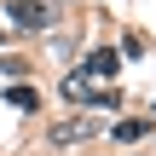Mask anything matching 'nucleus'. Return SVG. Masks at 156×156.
<instances>
[{"mask_svg": "<svg viewBox=\"0 0 156 156\" xmlns=\"http://www.w3.org/2000/svg\"><path fill=\"white\" fill-rule=\"evenodd\" d=\"M6 104H17V110H41L35 87H6Z\"/></svg>", "mask_w": 156, "mask_h": 156, "instance_id": "5", "label": "nucleus"}, {"mask_svg": "<svg viewBox=\"0 0 156 156\" xmlns=\"http://www.w3.org/2000/svg\"><path fill=\"white\" fill-rule=\"evenodd\" d=\"M81 75H93V81H110V75H122V52L116 46H98L93 58H87V69Z\"/></svg>", "mask_w": 156, "mask_h": 156, "instance_id": "3", "label": "nucleus"}, {"mask_svg": "<svg viewBox=\"0 0 156 156\" xmlns=\"http://www.w3.org/2000/svg\"><path fill=\"white\" fill-rule=\"evenodd\" d=\"M64 98L69 104H93V110H116L122 104V93L104 87V81H93V75H64Z\"/></svg>", "mask_w": 156, "mask_h": 156, "instance_id": "1", "label": "nucleus"}, {"mask_svg": "<svg viewBox=\"0 0 156 156\" xmlns=\"http://www.w3.org/2000/svg\"><path fill=\"white\" fill-rule=\"evenodd\" d=\"M6 17H12V29H46L52 23L46 0H6Z\"/></svg>", "mask_w": 156, "mask_h": 156, "instance_id": "2", "label": "nucleus"}, {"mask_svg": "<svg viewBox=\"0 0 156 156\" xmlns=\"http://www.w3.org/2000/svg\"><path fill=\"white\" fill-rule=\"evenodd\" d=\"M87 133H93L87 116H75V122H52V145H75V139H87Z\"/></svg>", "mask_w": 156, "mask_h": 156, "instance_id": "4", "label": "nucleus"}, {"mask_svg": "<svg viewBox=\"0 0 156 156\" xmlns=\"http://www.w3.org/2000/svg\"><path fill=\"white\" fill-rule=\"evenodd\" d=\"M133 139H145V122H116V145H133Z\"/></svg>", "mask_w": 156, "mask_h": 156, "instance_id": "6", "label": "nucleus"}]
</instances>
